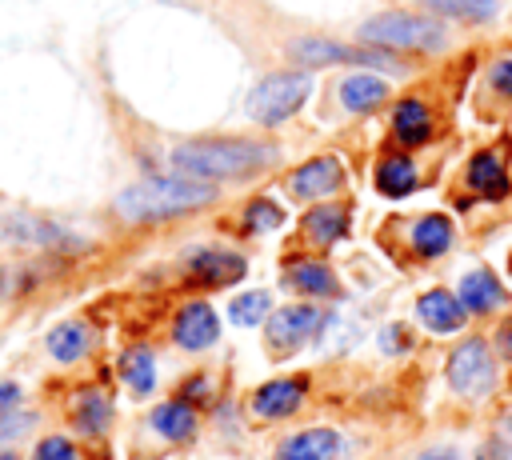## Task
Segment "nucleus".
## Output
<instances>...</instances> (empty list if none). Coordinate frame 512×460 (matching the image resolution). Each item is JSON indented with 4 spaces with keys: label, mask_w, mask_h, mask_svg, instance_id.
Returning <instances> with one entry per match:
<instances>
[{
    "label": "nucleus",
    "mask_w": 512,
    "mask_h": 460,
    "mask_svg": "<svg viewBox=\"0 0 512 460\" xmlns=\"http://www.w3.org/2000/svg\"><path fill=\"white\" fill-rule=\"evenodd\" d=\"M216 200V188L196 176H152L116 196V212L128 220H164Z\"/></svg>",
    "instance_id": "1"
},
{
    "label": "nucleus",
    "mask_w": 512,
    "mask_h": 460,
    "mask_svg": "<svg viewBox=\"0 0 512 460\" xmlns=\"http://www.w3.org/2000/svg\"><path fill=\"white\" fill-rule=\"evenodd\" d=\"M276 152L256 140H188L172 148V168L196 180H220V176H248L264 168Z\"/></svg>",
    "instance_id": "2"
},
{
    "label": "nucleus",
    "mask_w": 512,
    "mask_h": 460,
    "mask_svg": "<svg viewBox=\"0 0 512 460\" xmlns=\"http://www.w3.org/2000/svg\"><path fill=\"white\" fill-rule=\"evenodd\" d=\"M360 40H372L380 48H412V52H436L448 44V32L432 16L412 12H384L360 24Z\"/></svg>",
    "instance_id": "3"
},
{
    "label": "nucleus",
    "mask_w": 512,
    "mask_h": 460,
    "mask_svg": "<svg viewBox=\"0 0 512 460\" xmlns=\"http://www.w3.org/2000/svg\"><path fill=\"white\" fill-rule=\"evenodd\" d=\"M312 92V80L308 72H276L268 80H260L248 96V116L256 124H280L288 120Z\"/></svg>",
    "instance_id": "4"
},
{
    "label": "nucleus",
    "mask_w": 512,
    "mask_h": 460,
    "mask_svg": "<svg viewBox=\"0 0 512 460\" xmlns=\"http://www.w3.org/2000/svg\"><path fill=\"white\" fill-rule=\"evenodd\" d=\"M492 352L484 340H464L452 356H448V384L464 396H476L492 384Z\"/></svg>",
    "instance_id": "5"
},
{
    "label": "nucleus",
    "mask_w": 512,
    "mask_h": 460,
    "mask_svg": "<svg viewBox=\"0 0 512 460\" xmlns=\"http://www.w3.org/2000/svg\"><path fill=\"white\" fill-rule=\"evenodd\" d=\"M292 60L316 68V64H372V68H396V60H388L384 52H364V48H344L336 40H320V36H304V40H292L288 44Z\"/></svg>",
    "instance_id": "6"
},
{
    "label": "nucleus",
    "mask_w": 512,
    "mask_h": 460,
    "mask_svg": "<svg viewBox=\"0 0 512 460\" xmlns=\"http://www.w3.org/2000/svg\"><path fill=\"white\" fill-rule=\"evenodd\" d=\"M320 324H324V312H320V308H308V304L280 308V312H272V320H268V344H272L276 352H292L296 344H304L308 336H316Z\"/></svg>",
    "instance_id": "7"
},
{
    "label": "nucleus",
    "mask_w": 512,
    "mask_h": 460,
    "mask_svg": "<svg viewBox=\"0 0 512 460\" xmlns=\"http://www.w3.org/2000/svg\"><path fill=\"white\" fill-rule=\"evenodd\" d=\"M340 184H344V168H340L336 156H316V160L300 164V168L292 172V180H288L292 196H300V200L328 196V192H336Z\"/></svg>",
    "instance_id": "8"
},
{
    "label": "nucleus",
    "mask_w": 512,
    "mask_h": 460,
    "mask_svg": "<svg viewBox=\"0 0 512 460\" xmlns=\"http://www.w3.org/2000/svg\"><path fill=\"white\" fill-rule=\"evenodd\" d=\"M340 456H344V436L332 432V428L296 432L276 452V460H340Z\"/></svg>",
    "instance_id": "9"
},
{
    "label": "nucleus",
    "mask_w": 512,
    "mask_h": 460,
    "mask_svg": "<svg viewBox=\"0 0 512 460\" xmlns=\"http://www.w3.org/2000/svg\"><path fill=\"white\" fill-rule=\"evenodd\" d=\"M172 336H176V344H180V348L200 352V348L216 344V336H220V320H216V312H212L208 304H200V300H196V304L180 308Z\"/></svg>",
    "instance_id": "10"
},
{
    "label": "nucleus",
    "mask_w": 512,
    "mask_h": 460,
    "mask_svg": "<svg viewBox=\"0 0 512 460\" xmlns=\"http://www.w3.org/2000/svg\"><path fill=\"white\" fill-rule=\"evenodd\" d=\"M416 316H420V324L432 328V332H456V328L464 324L468 308H464L452 292L432 288V292H424V296L416 300Z\"/></svg>",
    "instance_id": "11"
},
{
    "label": "nucleus",
    "mask_w": 512,
    "mask_h": 460,
    "mask_svg": "<svg viewBox=\"0 0 512 460\" xmlns=\"http://www.w3.org/2000/svg\"><path fill=\"white\" fill-rule=\"evenodd\" d=\"M304 400V380H268L256 388L252 396V408L256 416H268V420H280V416H292Z\"/></svg>",
    "instance_id": "12"
},
{
    "label": "nucleus",
    "mask_w": 512,
    "mask_h": 460,
    "mask_svg": "<svg viewBox=\"0 0 512 460\" xmlns=\"http://www.w3.org/2000/svg\"><path fill=\"white\" fill-rule=\"evenodd\" d=\"M188 272H192L196 284H212V288H216V284H232V280H240V276H244V260H240L236 252L208 248V252L192 256Z\"/></svg>",
    "instance_id": "13"
},
{
    "label": "nucleus",
    "mask_w": 512,
    "mask_h": 460,
    "mask_svg": "<svg viewBox=\"0 0 512 460\" xmlns=\"http://www.w3.org/2000/svg\"><path fill=\"white\" fill-rule=\"evenodd\" d=\"M384 96H388V84L380 76H368V72H356L340 84V100L348 112H372L376 104H384Z\"/></svg>",
    "instance_id": "14"
},
{
    "label": "nucleus",
    "mask_w": 512,
    "mask_h": 460,
    "mask_svg": "<svg viewBox=\"0 0 512 460\" xmlns=\"http://www.w3.org/2000/svg\"><path fill=\"white\" fill-rule=\"evenodd\" d=\"M460 304L468 312H492V308L504 304V288L496 284L492 272H468L460 280Z\"/></svg>",
    "instance_id": "15"
},
{
    "label": "nucleus",
    "mask_w": 512,
    "mask_h": 460,
    "mask_svg": "<svg viewBox=\"0 0 512 460\" xmlns=\"http://www.w3.org/2000/svg\"><path fill=\"white\" fill-rule=\"evenodd\" d=\"M468 184H472L480 196L496 200V196L508 192V172H504V164H500L492 152H476L472 164H468Z\"/></svg>",
    "instance_id": "16"
},
{
    "label": "nucleus",
    "mask_w": 512,
    "mask_h": 460,
    "mask_svg": "<svg viewBox=\"0 0 512 460\" xmlns=\"http://www.w3.org/2000/svg\"><path fill=\"white\" fill-rule=\"evenodd\" d=\"M304 232L316 244H336L348 232V208L344 204H320V208H312L304 216Z\"/></svg>",
    "instance_id": "17"
},
{
    "label": "nucleus",
    "mask_w": 512,
    "mask_h": 460,
    "mask_svg": "<svg viewBox=\"0 0 512 460\" xmlns=\"http://www.w3.org/2000/svg\"><path fill=\"white\" fill-rule=\"evenodd\" d=\"M392 128H396V136L404 144H424L428 132H432V116H428V108L420 100H400L396 112H392Z\"/></svg>",
    "instance_id": "18"
},
{
    "label": "nucleus",
    "mask_w": 512,
    "mask_h": 460,
    "mask_svg": "<svg viewBox=\"0 0 512 460\" xmlns=\"http://www.w3.org/2000/svg\"><path fill=\"white\" fill-rule=\"evenodd\" d=\"M448 244H452V224H448V216L432 212V216H420V220L412 224V248H416L420 256H440Z\"/></svg>",
    "instance_id": "19"
},
{
    "label": "nucleus",
    "mask_w": 512,
    "mask_h": 460,
    "mask_svg": "<svg viewBox=\"0 0 512 460\" xmlns=\"http://www.w3.org/2000/svg\"><path fill=\"white\" fill-rule=\"evenodd\" d=\"M152 428H156L160 436H168V440H184V436L196 432V412H192V404H184V400H168V404H160V408L152 412Z\"/></svg>",
    "instance_id": "20"
},
{
    "label": "nucleus",
    "mask_w": 512,
    "mask_h": 460,
    "mask_svg": "<svg viewBox=\"0 0 512 460\" xmlns=\"http://www.w3.org/2000/svg\"><path fill=\"white\" fill-rule=\"evenodd\" d=\"M376 188L384 196H408L416 188V164L408 156H388L380 168H376Z\"/></svg>",
    "instance_id": "21"
},
{
    "label": "nucleus",
    "mask_w": 512,
    "mask_h": 460,
    "mask_svg": "<svg viewBox=\"0 0 512 460\" xmlns=\"http://www.w3.org/2000/svg\"><path fill=\"white\" fill-rule=\"evenodd\" d=\"M288 288H296V292H308V296H332L336 292V276H332V268L328 264H296V268H288Z\"/></svg>",
    "instance_id": "22"
},
{
    "label": "nucleus",
    "mask_w": 512,
    "mask_h": 460,
    "mask_svg": "<svg viewBox=\"0 0 512 460\" xmlns=\"http://www.w3.org/2000/svg\"><path fill=\"white\" fill-rule=\"evenodd\" d=\"M48 352L56 360H64V364L80 360L88 352V328L84 324H60V328H52L48 332Z\"/></svg>",
    "instance_id": "23"
},
{
    "label": "nucleus",
    "mask_w": 512,
    "mask_h": 460,
    "mask_svg": "<svg viewBox=\"0 0 512 460\" xmlns=\"http://www.w3.org/2000/svg\"><path fill=\"white\" fill-rule=\"evenodd\" d=\"M420 4L432 8V12L456 16V20H472V24L492 20V16L500 12V0H420Z\"/></svg>",
    "instance_id": "24"
},
{
    "label": "nucleus",
    "mask_w": 512,
    "mask_h": 460,
    "mask_svg": "<svg viewBox=\"0 0 512 460\" xmlns=\"http://www.w3.org/2000/svg\"><path fill=\"white\" fill-rule=\"evenodd\" d=\"M120 376L128 380L132 392H148V388L156 384V376H152V352L132 348V352L124 356V364H120Z\"/></svg>",
    "instance_id": "25"
},
{
    "label": "nucleus",
    "mask_w": 512,
    "mask_h": 460,
    "mask_svg": "<svg viewBox=\"0 0 512 460\" xmlns=\"http://www.w3.org/2000/svg\"><path fill=\"white\" fill-rule=\"evenodd\" d=\"M108 416H112V408H108V400H104L100 392L80 396V404H76V412H72V420H76L80 432H100V428L108 424Z\"/></svg>",
    "instance_id": "26"
},
{
    "label": "nucleus",
    "mask_w": 512,
    "mask_h": 460,
    "mask_svg": "<svg viewBox=\"0 0 512 460\" xmlns=\"http://www.w3.org/2000/svg\"><path fill=\"white\" fill-rule=\"evenodd\" d=\"M272 308V300H268V292H244V296H236L232 300V320L236 324H244V328H252V324H260L264 320V312Z\"/></svg>",
    "instance_id": "27"
},
{
    "label": "nucleus",
    "mask_w": 512,
    "mask_h": 460,
    "mask_svg": "<svg viewBox=\"0 0 512 460\" xmlns=\"http://www.w3.org/2000/svg\"><path fill=\"white\" fill-rule=\"evenodd\" d=\"M280 220H284V212H280L272 200H252L248 212H244V228H248V232H268V228H276Z\"/></svg>",
    "instance_id": "28"
},
{
    "label": "nucleus",
    "mask_w": 512,
    "mask_h": 460,
    "mask_svg": "<svg viewBox=\"0 0 512 460\" xmlns=\"http://www.w3.org/2000/svg\"><path fill=\"white\" fill-rule=\"evenodd\" d=\"M32 460H76V448H72L64 436H48V440L36 444Z\"/></svg>",
    "instance_id": "29"
},
{
    "label": "nucleus",
    "mask_w": 512,
    "mask_h": 460,
    "mask_svg": "<svg viewBox=\"0 0 512 460\" xmlns=\"http://www.w3.org/2000/svg\"><path fill=\"white\" fill-rule=\"evenodd\" d=\"M24 428H32V416H16V412L4 416V420H0V444H12Z\"/></svg>",
    "instance_id": "30"
},
{
    "label": "nucleus",
    "mask_w": 512,
    "mask_h": 460,
    "mask_svg": "<svg viewBox=\"0 0 512 460\" xmlns=\"http://www.w3.org/2000/svg\"><path fill=\"white\" fill-rule=\"evenodd\" d=\"M492 84H496L504 96H512V56L496 60V68H492Z\"/></svg>",
    "instance_id": "31"
},
{
    "label": "nucleus",
    "mask_w": 512,
    "mask_h": 460,
    "mask_svg": "<svg viewBox=\"0 0 512 460\" xmlns=\"http://www.w3.org/2000/svg\"><path fill=\"white\" fill-rule=\"evenodd\" d=\"M404 344H408L404 328H388V332H384V352H396V348H404Z\"/></svg>",
    "instance_id": "32"
},
{
    "label": "nucleus",
    "mask_w": 512,
    "mask_h": 460,
    "mask_svg": "<svg viewBox=\"0 0 512 460\" xmlns=\"http://www.w3.org/2000/svg\"><path fill=\"white\" fill-rule=\"evenodd\" d=\"M16 400H20V388H16V384H4V388H0V408H8V404H16Z\"/></svg>",
    "instance_id": "33"
},
{
    "label": "nucleus",
    "mask_w": 512,
    "mask_h": 460,
    "mask_svg": "<svg viewBox=\"0 0 512 460\" xmlns=\"http://www.w3.org/2000/svg\"><path fill=\"white\" fill-rule=\"evenodd\" d=\"M420 460H460V456H456L452 448H432V452H424Z\"/></svg>",
    "instance_id": "34"
},
{
    "label": "nucleus",
    "mask_w": 512,
    "mask_h": 460,
    "mask_svg": "<svg viewBox=\"0 0 512 460\" xmlns=\"http://www.w3.org/2000/svg\"><path fill=\"white\" fill-rule=\"evenodd\" d=\"M508 272H512V256H508Z\"/></svg>",
    "instance_id": "35"
},
{
    "label": "nucleus",
    "mask_w": 512,
    "mask_h": 460,
    "mask_svg": "<svg viewBox=\"0 0 512 460\" xmlns=\"http://www.w3.org/2000/svg\"><path fill=\"white\" fill-rule=\"evenodd\" d=\"M496 460H508V456H504V452H500V456H496Z\"/></svg>",
    "instance_id": "36"
}]
</instances>
